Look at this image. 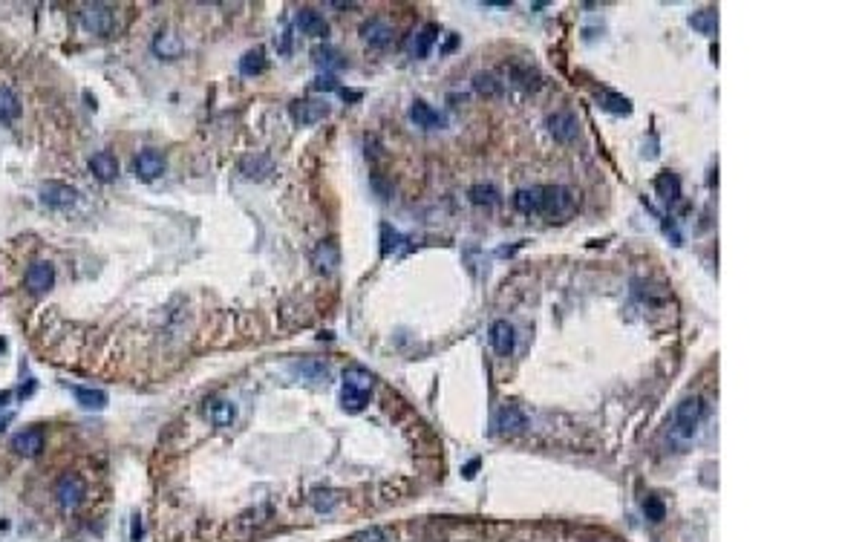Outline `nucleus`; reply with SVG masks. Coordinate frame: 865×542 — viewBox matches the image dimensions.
I'll return each mask as SVG.
<instances>
[{"instance_id": "f257e3e1", "label": "nucleus", "mask_w": 865, "mask_h": 542, "mask_svg": "<svg viewBox=\"0 0 865 542\" xmlns=\"http://www.w3.org/2000/svg\"><path fill=\"white\" fill-rule=\"evenodd\" d=\"M513 205L523 214H540L554 219V216H569L577 208V194L562 185H534L516 191Z\"/></svg>"}, {"instance_id": "f03ea898", "label": "nucleus", "mask_w": 865, "mask_h": 542, "mask_svg": "<svg viewBox=\"0 0 865 542\" xmlns=\"http://www.w3.org/2000/svg\"><path fill=\"white\" fill-rule=\"evenodd\" d=\"M369 387H372V375L364 370H346L343 375V389H340V404L343 410L350 413H361L367 401H369Z\"/></svg>"}, {"instance_id": "7ed1b4c3", "label": "nucleus", "mask_w": 865, "mask_h": 542, "mask_svg": "<svg viewBox=\"0 0 865 542\" xmlns=\"http://www.w3.org/2000/svg\"><path fill=\"white\" fill-rule=\"evenodd\" d=\"M704 419V401L698 395H689L675 406V421H672V436L681 441H689L696 436L698 424Z\"/></svg>"}, {"instance_id": "20e7f679", "label": "nucleus", "mask_w": 865, "mask_h": 542, "mask_svg": "<svg viewBox=\"0 0 865 542\" xmlns=\"http://www.w3.org/2000/svg\"><path fill=\"white\" fill-rule=\"evenodd\" d=\"M84 496H86V485H84V479H81L78 473H64V476L58 479V485H55V499H58V505H61L64 511H75V508L84 502Z\"/></svg>"}, {"instance_id": "39448f33", "label": "nucleus", "mask_w": 865, "mask_h": 542, "mask_svg": "<svg viewBox=\"0 0 865 542\" xmlns=\"http://www.w3.org/2000/svg\"><path fill=\"white\" fill-rule=\"evenodd\" d=\"M81 23H84L86 32H93V35H110L113 26H116V15H113L110 6L93 4V6L81 9Z\"/></svg>"}, {"instance_id": "423d86ee", "label": "nucleus", "mask_w": 865, "mask_h": 542, "mask_svg": "<svg viewBox=\"0 0 865 542\" xmlns=\"http://www.w3.org/2000/svg\"><path fill=\"white\" fill-rule=\"evenodd\" d=\"M493 427L502 436H516V433H523L528 427V416L523 413V406L502 404L499 410H496V416H493Z\"/></svg>"}, {"instance_id": "0eeeda50", "label": "nucleus", "mask_w": 865, "mask_h": 542, "mask_svg": "<svg viewBox=\"0 0 865 542\" xmlns=\"http://www.w3.org/2000/svg\"><path fill=\"white\" fill-rule=\"evenodd\" d=\"M23 283H26V289H29L32 294L50 292L52 283H55V268H52V262H47V260H35V262L26 268Z\"/></svg>"}, {"instance_id": "6e6552de", "label": "nucleus", "mask_w": 865, "mask_h": 542, "mask_svg": "<svg viewBox=\"0 0 865 542\" xmlns=\"http://www.w3.org/2000/svg\"><path fill=\"white\" fill-rule=\"evenodd\" d=\"M548 130H551V136H554L557 142L569 145V142H574L577 136H580V121H577L574 113L559 110V113H551V116H548Z\"/></svg>"}, {"instance_id": "1a4fd4ad", "label": "nucleus", "mask_w": 865, "mask_h": 542, "mask_svg": "<svg viewBox=\"0 0 865 542\" xmlns=\"http://www.w3.org/2000/svg\"><path fill=\"white\" fill-rule=\"evenodd\" d=\"M75 199H78V191L64 185V182H43L40 185V202L47 205V208L61 211V208L75 205Z\"/></svg>"}, {"instance_id": "9d476101", "label": "nucleus", "mask_w": 865, "mask_h": 542, "mask_svg": "<svg viewBox=\"0 0 865 542\" xmlns=\"http://www.w3.org/2000/svg\"><path fill=\"white\" fill-rule=\"evenodd\" d=\"M291 116L297 124H318L329 116V104L323 99H306V101H294L291 104Z\"/></svg>"}, {"instance_id": "9b49d317", "label": "nucleus", "mask_w": 865, "mask_h": 542, "mask_svg": "<svg viewBox=\"0 0 865 542\" xmlns=\"http://www.w3.org/2000/svg\"><path fill=\"white\" fill-rule=\"evenodd\" d=\"M133 170L142 182H153V179H159L164 173V156L159 150H142L133 162Z\"/></svg>"}, {"instance_id": "f8f14e48", "label": "nucleus", "mask_w": 865, "mask_h": 542, "mask_svg": "<svg viewBox=\"0 0 865 542\" xmlns=\"http://www.w3.org/2000/svg\"><path fill=\"white\" fill-rule=\"evenodd\" d=\"M12 450H15L18 456H26V459L38 456L40 450H43V430H38V427L21 430L18 436H12Z\"/></svg>"}, {"instance_id": "ddd939ff", "label": "nucleus", "mask_w": 865, "mask_h": 542, "mask_svg": "<svg viewBox=\"0 0 865 542\" xmlns=\"http://www.w3.org/2000/svg\"><path fill=\"white\" fill-rule=\"evenodd\" d=\"M312 262H315L318 271H323V275H332V271L340 265V248H337V243H335V240L318 243V248H315V254H312Z\"/></svg>"}, {"instance_id": "4468645a", "label": "nucleus", "mask_w": 865, "mask_h": 542, "mask_svg": "<svg viewBox=\"0 0 865 542\" xmlns=\"http://www.w3.org/2000/svg\"><path fill=\"white\" fill-rule=\"evenodd\" d=\"M491 346H493L499 355H510L513 346H516V329H513V323H508V321H493V323H491Z\"/></svg>"}, {"instance_id": "2eb2a0df", "label": "nucleus", "mask_w": 865, "mask_h": 542, "mask_svg": "<svg viewBox=\"0 0 865 542\" xmlns=\"http://www.w3.org/2000/svg\"><path fill=\"white\" fill-rule=\"evenodd\" d=\"M361 35H364V40L369 43V47H375V50H384V47H389V43H393V29H389V23H384V21H378V18L367 21V23L361 26Z\"/></svg>"}, {"instance_id": "dca6fc26", "label": "nucleus", "mask_w": 865, "mask_h": 542, "mask_svg": "<svg viewBox=\"0 0 865 542\" xmlns=\"http://www.w3.org/2000/svg\"><path fill=\"white\" fill-rule=\"evenodd\" d=\"M410 118H413L418 127H427V130H439V127H445V124H447L445 113L432 110L427 101H413V107H410Z\"/></svg>"}, {"instance_id": "f3484780", "label": "nucleus", "mask_w": 865, "mask_h": 542, "mask_svg": "<svg viewBox=\"0 0 865 542\" xmlns=\"http://www.w3.org/2000/svg\"><path fill=\"white\" fill-rule=\"evenodd\" d=\"M205 416L211 419L213 427H231L234 419H237V410H234L231 401H225V398H213V401H208V406H205Z\"/></svg>"}, {"instance_id": "a211bd4d", "label": "nucleus", "mask_w": 865, "mask_h": 542, "mask_svg": "<svg viewBox=\"0 0 865 542\" xmlns=\"http://www.w3.org/2000/svg\"><path fill=\"white\" fill-rule=\"evenodd\" d=\"M297 29L309 38H326L329 35V23L315 9H300L297 12Z\"/></svg>"}, {"instance_id": "6ab92c4d", "label": "nucleus", "mask_w": 865, "mask_h": 542, "mask_svg": "<svg viewBox=\"0 0 865 542\" xmlns=\"http://www.w3.org/2000/svg\"><path fill=\"white\" fill-rule=\"evenodd\" d=\"M272 170H274V162H272L269 156H263V153L245 156V159L240 162V173H242L245 179H266Z\"/></svg>"}, {"instance_id": "aec40b11", "label": "nucleus", "mask_w": 865, "mask_h": 542, "mask_svg": "<svg viewBox=\"0 0 865 542\" xmlns=\"http://www.w3.org/2000/svg\"><path fill=\"white\" fill-rule=\"evenodd\" d=\"M655 191L658 197L666 202V205H675L681 199V179L672 173V170H664L658 179H655Z\"/></svg>"}, {"instance_id": "412c9836", "label": "nucleus", "mask_w": 865, "mask_h": 542, "mask_svg": "<svg viewBox=\"0 0 865 542\" xmlns=\"http://www.w3.org/2000/svg\"><path fill=\"white\" fill-rule=\"evenodd\" d=\"M90 170L96 173V179H101V182H113V179L118 176V162H116L113 153L101 150V153H96L90 159Z\"/></svg>"}, {"instance_id": "4be33fe9", "label": "nucleus", "mask_w": 865, "mask_h": 542, "mask_svg": "<svg viewBox=\"0 0 865 542\" xmlns=\"http://www.w3.org/2000/svg\"><path fill=\"white\" fill-rule=\"evenodd\" d=\"M153 52H156L159 58H167V61L179 58V55H182V40H179V35H173V32H159L156 40H153Z\"/></svg>"}, {"instance_id": "5701e85b", "label": "nucleus", "mask_w": 865, "mask_h": 542, "mask_svg": "<svg viewBox=\"0 0 865 542\" xmlns=\"http://www.w3.org/2000/svg\"><path fill=\"white\" fill-rule=\"evenodd\" d=\"M291 370H294L297 375H303V378H309V381H323V378H329V367H326V360H320V358H303V360H297Z\"/></svg>"}, {"instance_id": "b1692460", "label": "nucleus", "mask_w": 865, "mask_h": 542, "mask_svg": "<svg viewBox=\"0 0 865 542\" xmlns=\"http://www.w3.org/2000/svg\"><path fill=\"white\" fill-rule=\"evenodd\" d=\"M597 101H600L603 110H609L615 116H629L632 113V101L626 96H620V93H612V89H603V93L597 96Z\"/></svg>"}, {"instance_id": "393cba45", "label": "nucleus", "mask_w": 865, "mask_h": 542, "mask_svg": "<svg viewBox=\"0 0 865 542\" xmlns=\"http://www.w3.org/2000/svg\"><path fill=\"white\" fill-rule=\"evenodd\" d=\"M72 395H75V401L84 406V410H104V406H107V392H101V389L75 387Z\"/></svg>"}, {"instance_id": "a878e982", "label": "nucleus", "mask_w": 865, "mask_h": 542, "mask_svg": "<svg viewBox=\"0 0 865 542\" xmlns=\"http://www.w3.org/2000/svg\"><path fill=\"white\" fill-rule=\"evenodd\" d=\"M18 116H21V101H18V96L12 93L9 87H0V121L9 124V121H15Z\"/></svg>"}, {"instance_id": "bb28decb", "label": "nucleus", "mask_w": 865, "mask_h": 542, "mask_svg": "<svg viewBox=\"0 0 865 542\" xmlns=\"http://www.w3.org/2000/svg\"><path fill=\"white\" fill-rule=\"evenodd\" d=\"M309 502H312V508H315L318 514H329V511L340 502V493H337V490H329V487H318V490H312Z\"/></svg>"}, {"instance_id": "cd10ccee", "label": "nucleus", "mask_w": 865, "mask_h": 542, "mask_svg": "<svg viewBox=\"0 0 865 542\" xmlns=\"http://www.w3.org/2000/svg\"><path fill=\"white\" fill-rule=\"evenodd\" d=\"M689 26L698 29L701 35H715L718 32V12L715 9H701L689 18Z\"/></svg>"}, {"instance_id": "c85d7f7f", "label": "nucleus", "mask_w": 865, "mask_h": 542, "mask_svg": "<svg viewBox=\"0 0 865 542\" xmlns=\"http://www.w3.org/2000/svg\"><path fill=\"white\" fill-rule=\"evenodd\" d=\"M436 38H439V26H424L421 32H418V38L413 40V52H415V58H427V52H430V47L436 43Z\"/></svg>"}, {"instance_id": "c756f323", "label": "nucleus", "mask_w": 865, "mask_h": 542, "mask_svg": "<svg viewBox=\"0 0 865 542\" xmlns=\"http://www.w3.org/2000/svg\"><path fill=\"white\" fill-rule=\"evenodd\" d=\"M266 70V52L263 50H251L240 58V72L242 75H260Z\"/></svg>"}, {"instance_id": "7c9ffc66", "label": "nucleus", "mask_w": 865, "mask_h": 542, "mask_svg": "<svg viewBox=\"0 0 865 542\" xmlns=\"http://www.w3.org/2000/svg\"><path fill=\"white\" fill-rule=\"evenodd\" d=\"M470 202L473 205H496L499 202V191L493 185H473L470 188Z\"/></svg>"}, {"instance_id": "2f4dec72", "label": "nucleus", "mask_w": 865, "mask_h": 542, "mask_svg": "<svg viewBox=\"0 0 865 542\" xmlns=\"http://www.w3.org/2000/svg\"><path fill=\"white\" fill-rule=\"evenodd\" d=\"M473 89H476L479 96H499V93H502V84H499L493 75L485 72V75H476V78H473Z\"/></svg>"}, {"instance_id": "473e14b6", "label": "nucleus", "mask_w": 865, "mask_h": 542, "mask_svg": "<svg viewBox=\"0 0 865 542\" xmlns=\"http://www.w3.org/2000/svg\"><path fill=\"white\" fill-rule=\"evenodd\" d=\"M643 511H646V516L652 519V522H661V519L666 516V508H664V502L658 499V496H646V505H643Z\"/></svg>"}, {"instance_id": "72a5a7b5", "label": "nucleus", "mask_w": 865, "mask_h": 542, "mask_svg": "<svg viewBox=\"0 0 865 542\" xmlns=\"http://www.w3.org/2000/svg\"><path fill=\"white\" fill-rule=\"evenodd\" d=\"M355 542H393V536H389L384 528H378V525H372V528H367V531H361L358 536H355Z\"/></svg>"}, {"instance_id": "f704fd0d", "label": "nucleus", "mask_w": 865, "mask_h": 542, "mask_svg": "<svg viewBox=\"0 0 865 542\" xmlns=\"http://www.w3.org/2000/svg\"><path fill=\"white\" fill-rule=\"evenodd\" d=\"M139 536H142V522H139V516H136V519H133V531H130V539L139 542Z\"/></svg>"}, {"instance_id": "c9c22d12", "label": "nucleus", "mask_w": 865, "mask_h": 542, "mask_svg": "<svg viewBox=\"0 0 865 542\" xmlns=\"http://www.w3.org/2000/svg\"><path fill=\"white\" fill-rule=\"evenodd\" d=\"M476 468H479V462H470V465L464 468V479H473V476H476Z\"/></svg>"}]
</instances>
